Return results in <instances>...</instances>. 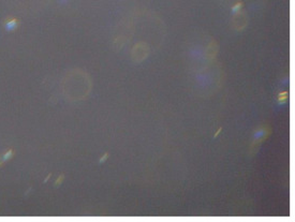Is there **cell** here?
Wrapping results in <instances>:
<instances>
[{"mask_svg":"<svg viewBox=\"0 0 295 222\" xmlns=\"http://www.w3.org/2000/svg\"><path fill=\"white\" fill-rule=\"evenodd\" d=\"M2 163H3V161H2V159H0V165H1V164H2Z\"/></svg>","mask_w":295,"mask_h":222,"instance_id":"cell-7","label":"cell"},{"mask_svg":"<svg viewBox=\"0 0 295 222\" xmlns=\"http://www.w3.org/2000/svg\"><path fill=\"white\" fill-rule=\"evenodd\" d=\"M13 156H14V151L12 150V149H8L6 151H4V154H2L1 159H2L3 162H6V161L10 160V159H11Z\"/></svg>","mask_w":295,"mask_h":222,"instance_id":"cell-2","label":"cell"},{"mask_svg":"<svg viewBox=\"0 0 295 222\" xmlns=\"http://www.w3.org/2000/svg\"><path fill=\"white\" fill-rule=\"evenodd\" d=\"M242 6V2H237L235 4V6L232 8V12L233 13H236V12H238L239 10H240V8Z\"/></svg>","mask_w":295,"mask_h":222,"instance_id":"cell-4","label":"cell"},{"mask_svg":"<svg viewBox=\"0 0 295 222\" xmlns=\"http://www.w3.org/2000/svg\"><path fill=\"white\" fill-rule=\"evenodd\" d=\"M107 157H109V154H104V157H102L100 159V163H102V162H105V160L107 159Z\"/></svg>","mask_w":295,"mask_h":222,"instance_id":"cell-6","label":"cell"},{"mask_svg":"<svg viewBox=\"0 0 295 222\" xmlns=\"http://www.w3.org/2000/svg\"><path fill=\"white\" fill-rule=\"evenodd\" d=\"M18 27V21L17 18L15 17H8L4 21V28L8 31H12V30L16 29Z\"/></svg>","mask_w":295,"mask_h":222,"instance_id":"cell-1","label":"cell"},{"mask_svg":"<svg viewBox=\"0 0 295 222\" xmlns=\"http://www.w3.org/2000/svg\"><path fill=\"white\" fill-rule=\"evenodd\" d=\"M63 178H65V175L63 174H62L61 176H59V177L56 179V181H55V186H59V185L61 184L62 180H63Z\"/></svg>","mask_w":295,"mask_h":222,"instance_id":"cell-5","label":"cell"},{"mask_svg":"<svg viewBox=\"0 0 295 222\" xmlns=\"http://www.w3.org/2000/svg\"><path fill=\"white\" fill-rule=\"evenodd\" d=\"M265 134H266L265 130H258V131H255V132H254V135H253V139L255 141V142H257V141H259V139H263V137H265Z\"/></svg>","mask_w":295,"mask_h":222,"instance_id":"cell-3","label":"cell"}]
</instances>
